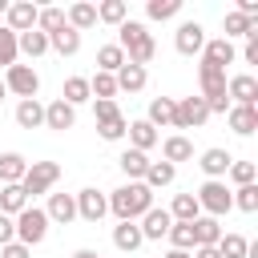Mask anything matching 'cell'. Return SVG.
I'll return each mask as SVG.
<instances>
[{"mask_svg":"<svg viewBox=\"0 0 258 258\" xmlns=\"http://www.w3.org/2000/svg\"><path fill=\"white\" fill-rule=\"evenodd\" d=\"M117 48L125 52L129 64H141V69L157 56V40H153V32H149L141 20H125V24L117 28Z\"/></svg>","mask_w":258,"mask_h":258,"instance_id":"cell-1","label":"cell"},{"mask_svg":"<svg viewBox=\"0 0 258 258\" xmlns=\"http://www.w3.org/2000/svg\"><path fill=\"white\" fill-rule=\"evenodd\" d=\"M149 206H153V189L145 181H125L121 189L109 194V210L117 214V222H137Z\"/></svg>","mask_w":258,"mask_h":258,"instance_id":"cell-2","label":"cell"},{"mask_svg":"<svg viewBox=\"0 0 258 258\" xmlns=\"http://www.w3.org/2000/svg\"><path fill=\"white\" fill-rule=\"evenodd\" d=\"M12 222H16V242H24L28 250H32V246H40V242H44V234H48V214H44L40 206H24Z\"/></svg>","mask_w":258,"mask_h":258,"instance_id":"cell-3","label":"cell"},{"mask_svg":"<svg viewBox=\"0 0 258 258\" xmlns=\"http://www.w3.org/2000/svg\"><path fill=\"white\" fill-rule=\"evenodd\" d=\"M56 181H60V165L56 161H28V169L20 177V189H24V198H36V194H48Z\"/></svg>","mask_w":258,"mask_h":258,"instance_id":"cell-4","label":"cell"},{"mask_svg":"<svg viewBox=\"0 0 258 258\" xmlns=\"http://www.w3.org/2000/svg\"><path fill=\"white\" fill-rule=\"evenodd\" d=\"M194 198H198V210H206L210 218H222V214H230V210H234L226 181H202V189H198Z\"/></svg>","mask_w":258,"mask_h":258,"instance_id":"cell-5","label":"cell"},{"mask_svg":"<svg viewBox=\"0 0 258 258\" xmlns=\"http://www.w3.org/2000/svg\"><path fill=\"white\" fill-rule=\"evenodd\" d=\"M4 89H8V93H16L20 101H32V97H36V89H40V77H36V69H32V64H12V69L4 73Z\"/></svg>","mask_w":258,"mask_h":258,"instance_id":"cell-6","label":"cell"},{"mask_svg":"<svg viewBox=\"0 0 258 258\" xmlns=\"http://www.w3.org/2000/svg\"><path fill=\"white\" fill-rule=\"evenodd\" d=\"M210 121V109L202 97H181L173 109V129H202Z\"/></svg>","mask_w":258,"mask_h":258,"instance_id":"cell-7","label":"cell"},{"mask_svg":"<svg viewBox=\"0 0 258 258\" xmlns=\"http://www.w3.org/2000/svg\"><path fill=\"white\" fill-rule=\"evenodd\" d=\"M73 202H77V218H85V222H93V226L109 214V198H105L101 189H93V185L81 189V194H73Z\"/></svg>","mask_w":258,"mask_h":258,"instance_id":"cell-8","label":"cell"},{"mask_svg":"<svg viewBox=\"0 0 258 258\" xmlns=\"http://www.w3.org/2000/svg\"><path fill=\"white\" fill-rule=\"evenodd\" d=\"M202 44H206V28L198 20H185L177 32H173V48L181 56H202Z\"/></svg>","mask_w":258,"mask_h":258,"instance_id":"cell-9","label":"cell"},{"mask_svg":"<svg viewBox=\"0 0 258 258\" xmlns=\"http://www.w3.org/2000/svg\"><path fill=\"white\" fill-rule=\"evenodd\" d=\"M234 56H238V48H234V40H226V36H214V40L202 44V64H214V69H222V73H226V64H234Z\"/></svg>","mask_w":258,"mask_h":258,"instance_id":"cell-10","label":"cell"},{"mask_svg":"<svg viewBox=\"0 0 258 258\" xmlns=\"http://www.w3.org/2000/svg\"><path fill=\"white\" fill-rule=\"evenodd\" d=\"M169 226H173V218H169V210H157V206H149L145 214H141V238L145 242H161L165 234H169Z\"/></svg>","mask_w":258,"mask_h":258,"instance_id":"cell-11","label":"cell"},{"mask_svg":"<svg viewBox=\"0 0 258 258\" xmlns=\"http://www.w3.org/2000/svg\"><path fill=\"white\" fill-rule=\"evenodd\" d=\"M226 97H230V105H254L258 101V81L250 73L226 77Z\"/></svg>","mask_w":258,"mask_h":258,"instance_id":"cell-12","label":"cell"},{"mask_svg":"<svg viewBox=\"0 0 258 258\" xmlns=\"http://www.w3.org/2000/svg\"><path fill=\"white\" fill-rule=\"evenodd\" d=\"M36 12H40V8H36L32 0H16V4H8V12H4V16H8V24H4V28H12V32L20 36V32L36 28Z\"/></svg>","mask_w":258,"mask_h":258,"instance_id":"cell-13","label":"cell"},{"mask_svg":"<svg viewBox=\"0 0 258 258\" xmlns=\"http://www.w3.org/2000/svg\"><path fill=\"white\" fill-rule=\"evenodd\" d=\"M73 125H77V109H73V105H64L60 97H56L52 105H44V129L64 133V129H73Z\"/></svg>","mask_w":258,"mask_h":258,"instance_id":"cell-14","label":"cell"},{"mask_svg":"<svg viewBox=\"0 0 258 258\" xmlns=\"http://www.w3.org/2000/svg\"><path fill=\"white\" fill-rule=\"evenodd\" d=\"M226 121H230V129L238 137H250L258 129V105H230L226 109Z\"/></svg>","mask_w":258,"mask_h":258,"instance_id":"cell-15","label":"cell"},{"mask_svg":"<svg viewBox=\"0 0 258 258\" xmlns=\"http://www.w3.org/2000/svg\"><path fill=\"white\" fill-rule=\"evenodd\" d=\"M113 81H117V93H141L145 89V81H149V73L141 69V64H121L117 73H113Z\"/></svg>","mask_w":258,"mask_h":258,"instance_id":"cell-16","label":"cell"},{"mask_svg":"<svg viewBox=\"0 0 258 258\" xmlns=\"http://www.w3.org/2000/svg\"><path fill=\"white\" fill-rule=\"evenodd\" d=\"M125 133H129V149H137V153H149V149L157 145V129H153L145 117H141V121H129Z\"/></svg>","mask_w":258,"mask_h":258,"instance_id":"cell-17","label":"cell"},{"mask_svg":"<svg viewBox=\"0 0 258 258\" xmlns=\"http://www.w3.org/2000/svg\"><path fill=\"white\" fill-rule=\"evenodd\" d=\"M189 157H194V141H189L185 133H173V137L161 141V161L177 165V161H189Z\"/></svg>","mask_w":258,"mask_h":258,"instance_id":"cell-18","label":"cell"},{"mask_svg":"<svg viewBox=\"0 0 258 258\" xmlns=\"http://www.w3.org/2000/svg\"><path fill=\"white\" fill-rule=\"evenodd\" d=\"M230 161H234V157H230L226 149H206L198 165H202L206 181H222V177H226V169H230Z\"/></svg>","mask_w":258,"mask_h":258,"instance_id":"cell-19","label":"cell"},{"mask_svg":"<svg viewBox=\"0 0 258 258\" xmlns=\"http://www.w3.org/2000/svg\"><path fill=\"white\" fill-rule=\"evenodd\" d=\"M48 222H60V226H69L73 218H77V202H73V194H48Z\"/></svg>","mask_w":258,"mask_h":258,"instance_id":"cell-20","label":"cell"},{"mask_svg":"<svg viewBox=\"0 0 258 258\" xmlns=\"http://www.w3.org/2000/svg\"><path fill=\"white\" fill-rule=\"evenodd\" d=\"M64 24H69V28H77V32L93 28V24H97V4H89V0H77V4L64 12Z\"/></svg>","mask_w":258,"mask_h":258,"instance_id":"cell-21","label":"cell"},{"mask_svg":"<svg viewBox=\"0 0 258 258\" xmlns=\"http://www.w3.org/2000/svg\"><path fill=\"white\" fill-rule=\"evenodd\" d=\"M24 169H28L24 153H0V185H20Z\"/></svg>","mask_w":258,"mask_h":258,"instance_id":"cell-22","label":"cell"},{"mask_svg":"<svg viewBox=\"0 0 258 258\" xmlns=\"http://www.w3.org/2000/svg\"><path fill=\"white\" fill-rule=\"evenodd\" d=\"M141 242H145V238H141L137 222H121V226H113V246H117L121 254H133Z\"/></svg>","mask_w":258,"mask_h":258,"instance_id":"cell-23","label":"cell"},{"mask_svg":"<svg viewBox=\"0 0 258 258\" xmlns=\"http://www.w3.org/2000/svg\"><path fill=\"white\" fill-rule=\"evenodd\" d=\"M48 48H56L60 56H77V52H81V32L64 24L60 32H52V36H48Z\"/></svg>","mask_w":258,"mask_h":258,"instance_id":"cell-24","label":"cell"},{"mask_svg":"<svg viewBox=\"0 0 258 258\" xmlns=\"http://www.w3.org/2000/svg\"><path fill=\"white\" fill-rule=\"evenodd\" d=\"M60 101L64 105H85V101H93V93H89V77H69L64 81V89H60Z\"/></svg>","mask_w":258,"mask_h":258,"instance_id":"cell-25","label":"cell"},{"mask_svg":"<svg viewBox=\"0 0 258 258\" xmlns=\"http://www.w3.org/2000/svg\"><path fill=\"white\" fill-rule=\"evenodd\" d=\"M16 125L20 129H40L44 125V105L32 97V101H20L16 105Z\"/></svg>","mask_w":258,"mask_h":258,"instance_id":"cell-26","label":"cell"},{"mask_svg":"<svg viewBox=\"0 0 258 258\" xmlns=\"http://www.w3.org/2000/svg\"><path fill=\"white\" fill-rule=\"evenodd\" d=\"M117 165L125 169V177H129V181H141V177H145V169H149V153H137V149H125V153L117 157Z\"/></svg>","mask_w":258,"mask_h":258,"instance_id":"cell-27","label":"cell"},{"mask_svg":"<svg viewBox=\"0 0 258 258\" xmlns=\"http://www.w3.org/2000/svg\"><path fill=\"white\" fill-rule=\"evenodd\" d=\"M218 238H222L218 218H194V250L198 246H218Z\"/></svg>","mask_w":258,"mask_h":258,"instance_id":"cell-28","label":"cell"},{"mask_svg":"<svg viewBox=\"0 0 258 258\" xmlns=\"http://www.w3.org/2000/svg\"><path fill=\"white\" fill-rule=\"evenodd\" d=\"M173 109H177V101H173V97H153V101H149V117H145V121H149L153 129H157V125H173Z\"/></svg>","mask_w":258,"mask_h":258,"instance_id":"cell-29","label":"cell"},{"mask_svg":"<svg viewBox=\"0 0 258 258\" xmlns=\"http://www.w3.org/2000/svg\"><path fill=\"white\" fill-rule=\"evenodd\" d=\"M173 177H177V165H169V161H149V169H145L141 181H145L149 189H161V185H169Z\"/></svg>","mask_w":258,"mask_h":258,"instance_id":"cell-30","label":"cell"},{"mask_svg":"<svg viewBox=\"0 0 258 258\" xmlns=\"http://www.w3.org/2000/svg\"><path fill=\"white\" fill-rule=\"evenodd\" d=\"M169 218H173V222H194V218H202L198 198H194V194H177L173 206H169Z\"/></svg>","mask_w":258,"mask_h":258,"instance_id":"cell-31","label":"cell"},{"mask_svg":"<svg viewBox=\"0 0 258 258\" xmlns=\"http://www.w3.org/2000/svg\"><path fill=\"white\" fill-rule=\"evenodd\" d=\"M24 206H28V198H24V189H20V185H0V214L16 218Z\"/></svg>","mask_w":258,"mask_h":258,"instance_id":"cell-32","label":"cell"},{"mask_svg":"<svg viewBox=\"0 0 258 258\" xmlns=\"http://www.w3.org/2000/svg\"><path fill=\"white\" fill-rule=\"evenodd\" d=\"M97 20L121 28V24L129 20V4H125V0H105V4H97Z\"/></svg>","mask_w":258,"mask_h":258,"instance_id":"cell-33","label":"cell"},{"mask_svg":"<svg viewBox=\"0 0 258 258\" xmlns=\"http://www.w3.org/2000/svg\"><path fill=\"white\" fill-rule=\"evenodd\" d=\"M16 44H20V52H24V56H44V52H48V36H44V32H36V28L20 32V36H16Z\"/></svg>","mask_w":258,"mask_h":258,"instance_id":"cell-34","label":"cell"},{"mask_svg":"<svg viewBox=\"0 0 258 258\" xmlns=\"http://www.w3.org/2000/svg\"><path fill=\"white\" fill-rule=\"evenodd\" d=\"M254 24H258V20H254V16H242V12H226V20H222L226 40H234V36H250Z\"/></svg>","mask_w":258,"mask_h":258,"instance_id":"cell-35","label":"cell"},{"mask_svg":"<svg viewBox=\"0 0 258 258\" xmlns=\"http://www.w3.org/2000/svg\"><path fill=\"white\" fill-rule=\"evenodd\" d=\"M121 64H125V52L117 44H101L97 48V73H117Z\"/></svg>","mask_w":258,"mask_h":258,"instance_id":"cell-36","label":"cell"},{"mask_svg":"<svg viewBox=\"0 0 258 258\" xmlns=\"http://www.w3.org/2000/svg\"><path fill=\"white\" fill-rule=\"evenodd\" d=\"M89 93H93V101H113V97H117V81H113V73H97V77H89Z\"/></svg>","mask_w":258,"mask_h":258,"instance_id":"cell-37","label":"cell"},{"mask_svg":"<svg viewBox=\"0 0 258 258\" xmlns=\"http://www.w3.org/2000/svg\"><path fill=\"white\" fill-rule=\"evenodd\" d=\"M60 28H64V12H60V8H40V12H36V32L52 36V32H60Z\"/></svg>","mask_w":258,"mask_h":258,"instance_id":"cell-38","label":"cell"},{"mask_svg":"<svg viewBox=\"0 0 258 258\" xmlns=\"http://www.w3.org/2000/svg\"><path fill=\"white\" fill-rule=\"evenodd\" d=\"M169 242H173V250H194V222H173L169 226V234H165Z\"/></svg>","mask_w":258,"mask_h":258,"instance_id":"cell-39","label":"cell"},{"mask_svg":"<svg viewBox=\"0 0 258 258\" xmlns=\"http://www.w3.org/2000/svg\"><path fill=\"white\" fill-rule=\"evenodd\" d=\"M16 56H20V44H16V32L0 24V64H4V69H12V64H16Z\"/></svg>","mask_w":258,"mask_h":258,"instance_id":"cell-40","label":"cell"},{"mask_svg":"<svg viewBox=\"0 0 258 258\" xmlns=\"http://www.w3.org/2000/svg\"><path fill=\"white\" fill-rule=\"evenodd\" d=\"M226 177H230L234 185H254V177H258V165H254V161H230Z\"/></svg>","mask_w":258,"mask_h":258,"instance_id":"cell-41","label":"cell"},{"mask_svg":"<svg viewBox=\"0 0 258 258\" xmlns=\"http://www.w3.org/2000/svg\"><path fill=\"white\" fill-rule=\"evenodd\" d=\"M246 246H250V242H246L242 234H222V238H218V254H222V258H246Z\"/></svg>","mask_w":258,"mask_h":258,"instance_id":"cell-42","label":"cell"},{"mask_svg":"<svg viewBox=\"0 0 258 258\" xmlns=\"http://www.w3.org/2000/svg\"><path fill=\"white\" fill-rule=\"evenodd\" d=\"M181 12V0H149L145 4V16L149 20H169V16H177Z\"/></svg>","mask_w":258,"mask_h":258,"instance_id":"cell-43","label":"cell"},{"mask_svg":"<svg viewBox=\"0 0 258 258\" xmlns=\"http://www.w3.org/2000/svg\"><path fill=\"white\" fill-rule=\"evenodd\" d=\"M230 202H234L242 214H254V210H258V185H238V189L230 194Z\"/></svg>","mask_w":258,"mask_h":258,"instance_id":"cell-44","label":"cell"},{"mask_svg":"<svg viewBox=\"0 0 258 258\" xmlns=\"http://www.w3.org/2000/svg\"><path fill=\"white\" fill-rule=\"evenodd\" d=\"M125 129H129V121L117 113V117H109V121H97V133L105 137V141H121L125 137Z\"/></svg>","mask_w":258,"mask_h":258,"instance_id":"cell-45","label":"cell"},{"mask_svg":"<svg viewBox=\"0 0 258 258\" xmlns=\"http://www.w3.org/2000/svg\"><path fill=\"white\" fill-rule=\"evenodd\" d=\"M121 109H117V101H93V117L97 121H109V117H117Z\"/></svg>","mask_w":258,"mask_h":258,"instance_id":"cell-46","label":"cell"},{"mask_svg":"<svg viewBox=\"0 0 258 258\" xmlns=\"http://www.w3.org/2000/svg\"><path fill=\"white\" fill-rule=\"evenodd\" d=\"M0 258H32V250L24 242H8V246H0Z\"/></svg>","mask_w":258,"mask_h":258,"instance_id":"cell-47","label":"cell"},{"mask_svg":"<svg viewBox=\"0 0 258 258\" xmlns=\"http://www.w3.org/2000/svg\"><path fill=\"white\" fill-rule=\"evenodd\" d=\"M8 242H16V222L8 214H0V246H8Z\"/></svg>","mask_w":258,"mask_h":258,"instance_id":"cell-48","label":"cell"},{"mask_svg":"<svg viewBox=\"0 0 258 258\" xmlns=\"http://www.w3.org/2000/svg\"><path fill=\"white\" fill-rule=\"evenodd\" d=\"M189 258H222V254H218V246H198Z\"/></svg>","mask_w":258,"mask_h":258,"instance_id":"cell-49","label":"cell"},{"mask_svg":"<svg viewBox=\"0 0 258 258\" xmlns=\"http://www.w3.org/2000/svg\"><path fill=\"white\" fill-rule=\"evenodd\" d=\"M73 258H101V254H97V250H85V246H81V250H77Z\"/></svg>","mask_w":258,"mask_h":258,"instance_id":"cell-50","label":"cell"},{"mask_svg":"<svg viewBox=\"0 0 258 258\" xmlns=\"http://www.w3.org/2000/svg\"><path fill=\"white\" fill-rule=\"evenodd\" d=\"M165 258H189V254H185V250H169Z\"/></svg>","mask_w":258,"mask_h":258,"instance_id":"cell-51","label":"cell"},{"mask_svg":"<svg viewBox=\"0 0 258 258\" xmlns=\"http://www.w3.org/2000/svg\"><path fill=\"white\" fill-rule=\"evenodd\" d=\"M4 12H8V0H0V16H4Z\"/></svg>","mask_w":258,"mask_h":258,"instance_id":"cell-52","label":"cell"},{"mask_svg":"<svg viewBox=\"0 0 258 258\" xmlns=\"http://www.w3.org/2000/svg\"><path fill=\"white\" fill-rule=\"evenodd\" d=\"M4 97H8V89H4V81H0V101H4Z\"/></svg>","mask_w":258,"mask_h":258,"instance_id":"cell-53","label":"cell"}]
</instances>
